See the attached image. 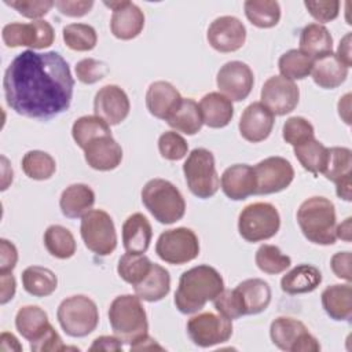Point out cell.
Instances as JSON below:
<instances>
[{
  "label": "cell",
  "instance_id": "6da1fadb",
  "mask_svg": "<svg viewBox=\"0 0 352 352\" xmlns=\"http://www.w3.org/2000/svg\"><path fill=\"white\" fill-rule=\"evenodd\" d=\"M3 88L10 109L23 117L45 121L69 109L74 78L59 52L26 50L6 69Z\"/></svg>",
  "mask_w": 352,
  "mask_h": 352
},
{
  "label": "cell",
  "instance_id": "7a4b0ae2",
  "mask_svg": "<svg viewBox=\"0 0 352 352\" xmlns=\"http://www.w3.org/2000/svg\"><path fill=\"white\" fill-rule=\"evenodd\" d=\"M224 290L220 272L210 265H197L184 271L175 293L176 308L186 315L201 311Z\"/></svg>",
  "mask_w": 352,
  "mask_h": 352
},
{
  "label": "cell",
  "instance_id": "3957f363",
  "mask_svg": "<svg viewBox=\"0 0 352 352\" xmlns=\"http://www.w3.org/2000/svg\"><path fill=\"white\" fill-rule=\"evenodd\" d=\"M297 223L304 236L316 245H333L337 239L336 208L324 197L305 199L297 210Z\"/></svg>",
  "mask_w": 352,
  "mask_h": 352
},
{
  "label": "cell",
  "instance_id": "277c9868",
  "mask_svg": "<svg viewBox=\"0 0 352 352\" xmlns=\"http://www.w3.org/2000/svg\"><path fill=\"white\" fill-rule=\"evenodd\" d=\"M109 322L114 336L124 344L131 345L147 336V315L136 294L116 297L109 308Z\"/></svg>",
  "mask_w": 352,
  "mask_h": 352
},
{
  "label": "cell",
  "instance_id": "5b68a950",
  "mask_svg": "<svg viewBox=\"0 0 352 352\" xmlns=\"http://www.w3.org/2000/svg\"><path fill=\"white\" fill-rule=\"evenodd\" d=\"M142 202L161 224H173L186 213V201L182 192L165 179L148 180L142 188Z\"/></svg>",
  "mask_w": 352,
  "mask_h": 352
},
{
  "label": "cell",
  "instance_id": "8992f818",
  "mask_svg": "<svg viewBox=\"0 0 352 352\" xmlns=\"http://www.w3.org/2000/svg\"><path fill=\"white\" fill-rule=\"evenodd\" d=\"M62 330L70 337H85L99 323V311L94 300L84 294L65 298L56 311Z\"/></svg>",
  "mask_w": 352,
  "mask_h": 352
},
{
  "label": "cell",
  "instance_id": "52a82bcc",
  "mask_svg": "<svg viewBox=\"0 0 352 352\" xmlns=\"http://www.w3.org/2000/svg\"><path fill=\"white\" fill-rule=\"evenodd\" d=\"M183 172L187 187L195 197L206 199L217 192L220 179L216 172L214 157L209 150L194 148L183 164Z\"/></svg>",
  "mask_w": 352,
  "mask_h": 352
},
{
  "label": "cell",
  "instance_id": "ba28073f",
  "mask_svg": "<svg viewBox=\"0 0 352 352\" xmlns=\"http://www.w3.org/2000/svg\"><path fill=\"white\" fill-rule=\"evenodd\" d=\"M280 227L276 208L268 202H254L242 209L238 217V231L248 242L272 238Z\"/></svg>",
  "mask_w": 352,
  "mask_h": 352
},
{
  "label": "cell",
  "instance_id": "9c48e42d",
  "mask_svg": "<svg viewBox=\"0 0 352 352\" xmlns=\"http://www.w3.org/2000/svg\"><path fill=\"white\" fill-rule=\"evenodd\" d=\"M80 234L84 245L98 256H109L117 248L113 219L102 209H91L81 217Z\"/></svg>",
  "mask_w": 352,
  "mask_h": 352
},
{
  "label": "cell",
  "instance_id": "30bf717a",
  "mask_svg": "<svg viewBox=\"0 0 352 352\" xmlns=\"http://www.w3.org/2000/svg\"><path fill=\"white\" fill-rule=\"evenodd\" d=\"M155 253L168 264H186L199 254L198 236L187 227L166 230L157 239Z\"/></svg>",
  "mask_w": 352,
  "mask_h": 352
},
{
  "label": "cell",
  "instance_id": "8fae6325",
  "mask_svg": "<svg viewBox=\"0 0 352 352\" xmlns=\"http://www.w3.org/2000/svg\"><path fill=\"white\" fill-rule=\"evenodd\" d=\"M270 336L279 349L286 352H318L319 341L308 331L307 326L297 319L279 316L270 326Z\"/></svg>",
  "mask_w": 352,
  "mask_h": 352
},
{
  "label": "cell",
  "instance_id": "7c38bea8",
  "mask_svg": "<svg viewBox=\"0 0 352 352\" xmlns=\"http://www.w3.org/2000/svg\"><path fill=\"white\" fill-rule=\"evenodd\" d=\"M1 38L10 48L25 45L33 50H43L54 43L55 32L52 25L43 19L29 23L12 22L3 28Z\"/></svg>",
  "mask_w": 352,
  "mask_h": 352
},
{
  "label": "cell",
  "instance_id": "4fadbf2b",
  "mask_svg": "<svg viewBox=\"0 0 352 352\" xmlns=\"http://www.w3.org/2000/svg\"><path fill=\"white\" fill-rule=\"evenodd\" d=\"M187 333L195 345L209 348L230 340L232 336V322L221 315L202 312L188 319Z\"/></svg>",
  "mask_w": 352,
  "mask_h": 352
},
{
  "label": "cell",
  "instance_id": "5bb4252c",
  "mask_svg": "<svg viewBox=\"0 0 352 352\" xmlns=\"http://www.w3.org/2000/svg\"><path fill=\"white\" fill-rule=\"evenodd\" d=\"M256 176V195L279 192L290 186L294 179L292 164L283 157H268L253 166Z\"/></svg>",
  "mask_w": 352,
  "mask_h": 352
},
{
  "label": "cell",
  "instance_id": "9a60e30c",
  "mask_svg": "<svg viewBox=\"0 0 352 352\" xmlns=\"http://www.w3.org/2000/svg\"><path fill=\"white\" fill-rule=\"evenodd\" d=\"M300 99L297 84L282 76L270 77L261 88V103L275 116L289 114Z\"/></svg>",
  "mask_w": 352,
  "mask_h": 352
},
{
  "label": "cell",
  "instance_id": "2e32d148",
  "mask_svg": "<svg viewBox=\"0 0 352 352\" xmlns=\"http://www.w3.org/2000/svg\"><path fill=\"white\" fill-rule=\"evenodd\" d=\"M216 82L220 92L231 102H241L249 96L254 84V77L252 69L246 63L231 60L220 67Z\"/></svg>",
  "mask_w": 352,
  "mask_h": 352
},
{
  "label": "cell",
  "instance_id": "e0dca14e",
  "mask_svg": "<svg viewBox=\"0 0 352 352\" xmlns=\"http://www.w3.org/2000/svg\"><path fill=\"white\" fill-rule=\"evenodd\" d=\"M206 38L216 51L234 52L245 44L246 28L236 16H219L209 25Z\"/></svg>",
  "mask_w": 352,
  "mask_h": 352
},
{
  "label": "cell",
  "instance_id": "ac0fdd59",
  "mask_svg": "<svg viewBox=\"0 0 352 352\" xmlns=\"http://www.w3.org/2000/svg\"><path fill=\"white\" fill-rule=\"evenodd\" d=\"M113 14L110 19V29L114 37L120 40H132L140 34L144 26L143 11L132 1H104Z\"/></svg>",
  "mask_w": 352,
  "mask_h": 352
},
{
  "label": "cell",
  "instance_id": "d6986e66",
  "mask_svg": "<svg viewBox=\"0 0 352 352\" xmlns=\"http://www.w3.org/2000/svg\"><path fill=\"white\" fill-rule=\"evenodd\" d=\"M131 110L129 98L122 88L114 84L102 87L94 99L95 116L104 120L109 125L122 122Z\"/></svg>",
  "mask_w": 352,
  "mask_h": 352
},
{
  "label": "cell",
  "instance_id": "ffe728a7",
  "mask_svg": "<svg viewBox=\"0 0 352 352\" xmlns=\"http://www.w3.org/2000/svg\"><path fill=\"white\" fill-rule=\"evenodd\" d=\"M238 126L245 140L250 143L263 142L274 128V114L261 102H253L243 110Z\"/></svg>",
  "mask_w": 352,
  "mask_h": 352
},
{
  "label": "cell",
  "instance_id": "44dd1931",
  "mask_svg": "<svg viewBox=\"0 0 352 352\" xmlns=\"http://www.w3.org/2000/svg\"><path fill=\"white\" fill-rule=\"evenodd\" d=\"M84 158L92 169L113 170L122 161V148L111 135H104L87 144Z\"/></svg>",
  "mask_w": 352,
  "mask_h": 352
},
{
  "label": "cell",
  "instance_id": "7402d4cb",
  "mask_svg": "<svg viewBox=\"0 0 352 352\" xmlns=\"http://www.w3.org/2000/svg\"><path fill=\"white\" fill-rule=\"evenodd\" d=\"M183 98L168 81H154L146 92V106L151 116L168 121L179 109Z\"/></svg>",
  "mask_w": 352,
  "mask_h": 352
},
{
  "label": "cell",
  "instance_id": "603a6c76",
  "mask_svg": "<svg viewBox=\"0 0 352 352\" xmlns=\"http://www.w3.org/2000/svg\"><path fill=\"white\" fill-rule=\"evenodd\" d=\"M223 192L232 201H242L256 192V176L253 166L235 164L228 166L220 179Z\"/></svg>",
  "mask_w": 352,
  "mask_h": 352
},
{
  "label": "cell",
  "instance_id": "cb8c5ba5",
  "mask_svg": "<svg viewBox=\"0 0 352 352\" xmlns=\"http://www.w3.org/2000/svg\"><path fill=\"white\" fill-rule=\"evenodd\" d=\"M153 238V228L147 217L133 213L122 224V245L126 252L144 254Z\"/></svg>",
  "mask_w": 352,
  "mask_h": 352
},
{
  "label": "cell",
  "instance_id": "d4e9b609",
  "mask_svg": "<svg viewBox=\"0 0 352 352\" xmlns=\"http://www.w3.org/2000/svg\"><path fill=\"white\" fill-rule=\"evenodd\" d=\"M202 121L209 128H224L234 117L232 102L220 92H209L199 102Z\"/></svg>",
  "mask_w": 352,
  "mask_h": 352
},
{
  "label": "cell",
  "instance_id": "484cf974",
  "mask_svg": "<svg viewBox=\"0 0 352 352\" xmlns=\"http://www.w3.org/2000/svg\"><path fill=\"white\" fill-rule=\"evenodd\" d=\"M94 204L95 192L89 186L84 183L70 184L63 190L59 199L60 212L69 219L82 217L87 212L92 209Z\"/></svg>",
  "mask_w": 352,
  "mask_h": 352
},
{
  "label": "cell",
  "instance_id": "4316f807",
  "mask_svg": "<svg viewBox=\"0 0 352 352\" xmlns=\"http://www.w3.org/2000/svg\"><path fill=\"white\" fill-rule=\"evenodd\" d=\"M311 74L316 85L324 89H333L346 80L348 67L338 60L336 54L330 52L314 59Z\"/></svg>",
  "mask_w": 352,
  "mask_h": 352
},
{
  "label": "cell",
  "instance_id": "83f0119b",
  "mask_svg": "<svg viewBox=\"0 0 352 352\" xmlns=\"http://www.w3.org/2000/svg\"><path fill=\"white\" fill-rule=\"evenodd\" d=\"M235 290L238 292L245 315H256L267 309L271 302V287L260 278H252L241 282Z\"/></svg>",
  "mask_w": 352,
  "mask_h": 352
},
{
  "label": "cell",
  "instance_id": "f1b7e54d",
  "mask_svg": "<svg viewBox=\"0 0 352 352\" xmlns=\"http://www.w3.org/2000/svg\"><path fill=\"white\" fill-rule=\"evenodd\" d=\"M135 294L144 301L155 302L168 296L170 290V275L162 265L153 263L150 272L133 286Z\"/></svg>",
  "mask_w": 352,
  "mask_h": 352
},
{
  "label": "cell",
  "instance_id": "f546056e",
  "mask_svg": "<svg viewBox=\"0 0 352 352\" xmlns=\"http://www.w3.org/2000/svg\"><path fill=\"white\" fill-rule=\"evenodd\" d=\"M322 305L334 320H349L352 316V287L349 283L331 285L322 292Z\"/></svg>",
  "mask_w": 352,
  "mask_h": 352
},
{
  "label": "cell",
  "instance_id": "4dcf8cb0",
  "mask_svg": "<svg viewBox=\"0 0 352 352\" xmlns=\"http://www.w3.org/2000/svg\"><path fill=\"white\" fill-rule=\"evenodd\" d=\"M322 282L320 271L311 264H300L280 279V289L287 294L314 292Z\"/></svg>",
  "mask_w": 352,
  "mask_h": 352
},
{
  "label": "cell",
  "instance_id": "1f68e13d",
  "mask_svg": "<svg viewBox=\"0 0 352 352\" xmlns=\"http://www.w3.org/2000/svg\"><path fill=\"white\" fill-rule=\"evenodd\" d=\"M51 326L47 312L37 305H25L15 315V327L28 341L38 340Z\"/></svg>",
  "mask_w": 352,
  "mask_h": 352
},
{
  "label": "cell",
  "instance_id": "d6a6232c",
  "mask_svg": "<svg viewBox=\"0 0 352 352\" xmlns=\"http://www.w3.org/2000/svg\"><path fill=\"white\" fill-rule=\"evenodd\" d=\"M300 51L318 59L333 51V37L322 23L307 25L300 34Z\"/></svg>",
  "mask_w": 352,
  "mask_h": 352
},
{
  "label": "cell",
  "instance_id": "836d02e7",
  "mask_svg": "<svg viewBox=\"0 0 352 352\" xmlns=\"http://www.w3.org/2000/svg\"><path fill=\"white\" fill-rule=\"evenodd\" d=\"M23 289L34 297H47L56 290L58 278L54 271L40 265H30L22 272Z\"/></svg>",
  "mask_w": 352,
  "mask_h": 352
},
{
  "label": "cell",
  "instance_id": "e575fe53",
  "mask_svg": "<svg viewBox=\"0 0 352 352\" xmlns=\"http://www.w3.org/2000/svg\"><path fill=\"white\" fill-rule=\"evenodd\" d=\"M166 122L170 128L186 135L198 133L204 125L199 104L190 98H183L179 109L172 114V117Z\"/></svg>",
  "mask_w": 352,
  "mask_h": 352
},
{
  "label": "cell",
  "instance_id": "d590c367",
  "mask_svg": "<svg viewBox=\"0 0 352 352\" xmlns=\"http://www.w3.org/2000/svg\"><path fill=\"white\" fill-rule=\"evenodd\" d=\"M243 10L250 23L260 29L274 28L280 19L279 3L274 0H248Z\"/></svg>",
  "mask_w": 352,
  "mask_h": 352
},
{
  "label": "cell",
  "instance_id": "8d00e7d4",
  "mask_svg": "<svg viewBox=\"0 0 352 352\" xmlns=\"http://www.w3.org/2000/svg\"><path fill=\"white\" fill-rule=\"evenodd\" d=\"M294 155L305 170L318 175L323 173L327 165L329 148L314 138L300 146H296Z\"/></svg>",
  "mask_w": 352,
  "mask_h": 352
},
{
  "label": "cell",
  "instance_id": "74e56055",
  "mask_svg": "<svg viewBox=\"0 0 352 352\" xmlns=\"http://www.w3.org/2000/svg\"><path fill=\"white\" fill-rule=\"evenodd\" d=\"M351 169H352V151L346 147H331L329 148L327 165L323 175L327 180L333 182L336 186L342 183H351Z\"/></svg>",
  "mask_w": 352,
  "mask_h": 352
},
{
  "label": "cell",
  "instance_id": "f35d334b",
  "mask_svg": "<svg viewBox=\"0 0 352 352\" xmlns=\"http://www.w3.org/2000/svg\"><path fill=\"white\" fill-rule=\"evenodd\" d=\"M44 246L56 258H70L76 253V239L63 226L52 224L44 232Z\"/></svg>",
  "mask_w": 352,
  "mask_h": 352
},
{
  "label": "cell",
  "instance_id": "ab89813d",
  "mask_svg": "<svg viewBox=\"0 0 352 352\" xmlns=\"http://www.w3.org/2000/svg\"><path fill=\"white\" fill-rule=\"evenodd\" d=\"M104 135H111L110 125L98 116H82L72 126V136L82 150L89 142Z\"/></svg>",
  "mask_w": 352,
  "mask_h": 352
},
{
  "label": "cell",
  "instance_id": "60d3db41",
  "mask_svg": "<svg viewBox=\"0 0 352 352\" xmlns=\"http://www.w3.org/2000/svg\"><path fill=\"white\" fill-rule=\"evenodd\" d=\"M314 59L300 50H289L280 55L278 67L280 76L287 80H302L311 74Z\"/></svg>",
  "mask_w": 352,
  "mask_h": 352
},
{
  "label": "cell",
  "instance_id": "b9f144b4",
  "mask_svg": "<svg viewBox=\"0 0 352 352\" xmlns=\"http://www.w3.org/2000/svg\"><path fill=\"white\" fill-rule=\"evenodd\" d=\"M153 263L150 258L144 254L140 253H131L126 252L124 256L120 257L118 265H117V272L124 279L126 283L135 286L143 278L150 272Z\"/></svg>",
  "mask_w": 352,
  "mask_h": 352
},
{
  "label": "cell",
  "instance_id": "7bdbcfd3",
  "mask_svg": "<svg viewBox=\"0 0 352 352\" xmlns=\"http://www.w3.org/2000/svg\"><path fill=\"white\" fill-rule=\"evenodd\" d=\"M22 170L33 180H47L55 173L56 164L48 153L32 150L22 158Z\"/></svg>",
  "mask_w": 352,
  "mask_h": 352
},
{
  "label": "cell",
  "instance_id": "ee69618b",
  "mask_svg": "<svg viewBox=\"0 0 352 352\" xmlns=\"http://www.w3.org/2000/svg\"><path fill=\"white\" fill-rule=\"evenodd\" d=\"M63 41L73 51H91L98 43L96 30L87 23H70L63 28Z\"/></svg>",
  "mask_w": 352,
  "mask_h": 352
},
{
  "label": "cell",
  "instance_id": "f6af8a7d",
  "mask_svg": "<svg viewBox=\"0 0 352 352\" xmlns=\"http://www.w3.org/2000/svg\"><path fill=\"white\" fill-rule=\"evenodd\" d=\"M254 261L260 271L268 275L280 274L286 271L292 264L290 257L283 254L275 245H261L256 252Z\"/></svg>",
  "mask_w": 352,
  "mask_h": 352
},
{
  "label": "cell",
  "instance_id": "bcb514c9",
  "mask_svg": "<svg viewBox=\"0 0 352 352\" xmlns=\"http://www.w3.org/2000/svg\"><path fill=\"white\" fill-rule=\"evenodd\" d=\"M282 136L286 143L296 147L314 139L315 131L312 124L307 118L296 116L286 120V122L283 124Z\"/></svg>",
  "mask_w": 352,
  "mask_h": 352
},
{
  "label": "cell",
  "instance_id": "7dc6e473",
  "mask_svg": "<svg viewBox=\"0 0 352 352\" xmlns=\"http://www.w3.org/2000/svg\"><path fill=\"white\" fill-rule=\"evenodd\" d=\"M158 150L162 158L179 161L187 155L188 144L186 139L175 131L164 132L158 139Z\"/></svg>",
  "mask_w": 352,
  "mask_h": 352
},
{
  "label": "cell",
  "instance_id": "c3c4849f",
  "mask_svg": "<svg viewBox=\"0 0 352 352\" xmlns=\"http://www.w3.org/2000/svg\"><path fill=\"white\" fill-rule=\"evenodd\" d=\"M213 305L216 308V311L232 320V319H238L241 316L245 315V309L241 301V297L238 294V292L235 289L230 290V289H224L214 300H213Z\"/></svg>",
  "mask_w": 352,
  "mask_h": 352
},
{
  "label": "cell",
  "instance_id": "681fc988",
  "mask_svg": "<svg viewBox=\"0 0 352 352\" xmlns=\"http://www.w3.org/2000/svg\"><path fill=\"white\" fill-rule=\"evenodd\" d=\"M107 73H109L107 65L94 58L81 59L76 65L77 80L81 81L82 84H95L102 78H104Z\"/></svg>",
  "mask_w": 352,
  "mask_h": 352
},
{
  "label": "cell",
  "instance_id": "f907efd6",
  "mask_svg": "<svg viewBox=\"0 0 352 352\" xmlns=\"http://www.w3.org/2000/svg\"><path fill=\"white\" fill-rule=\"evenodd\" d=\"M4 3L15 8L21 15L38 21L55 6V1L51 0H4Z\"/></svg>",
  "mask_w": 352,
  "mask_h": 352
},
{
  "label": "cell",
  "instance_id": "816d5d0a",
  "mask_svg": "<svg viewBox=\"0 0 352 352\" xmlns=\"http://www.w3.org/2000/svg\"><path fill=\"white\" fill-rule=\"evenodd\" d=\"M305 8L314 19L318 22H330L338 16L340 1L338 0H323V1H304Z\"/></svg>",
  "mask_w": 352,
  "mask_h": 352
},
{
  "label": "cell",
  "instance_id": "f5cc1de1",
  "mask_svg": "<svg viewBox=\"0 0 352 352\" xmlns=\"http://www.w3.org/2000/svg\"><path fill=\"white\" fill-rule=\"evenodd\" d=\"M30 349L33 352H58L69 348L63 345L60 336L56 333V330L51 324L38 340L30 342Z\"/></svg>",
  "mask_w": 352,
  "mask_h": 352
},
{
  "label": "cell",
  "instance_id": "db71d44e",
  "mask_svg": "<svg viewBox=\"0 0 352 352\" xmlns=\"http://www.w3.org/2000/svg\"><path fill=\"white\" fill-rule=\"evenodd\" d=\"M55 7L66 16H82L94 7L92 0H56Z\"/></svg>",
  "mask_w": 352,
  "mask_h": 352
},
{
  "label": "cell",
  "instance_id": "11a10c76",
  "mask_svg": "<svg viewBox=\"0 0 352 352\" xmlns=\"http://www.w3.org/2000/svg\"><path fill=\"white\" fill-rule=\"evenodd\" d=\"M351 260H352L351 252H338L330 260V267L334 275L340 279L346 280L348 283L352 280Z\"/></svg>",
  "mask_w": 352,
  "mask_h": 352
},
{
  "label": "cell",
  "instance_id": "9f6ffc18",
  "mask_svg": "<svg viewBox=\"0 0 352 352\" xmlns=\"http://www.w3.org/2000/svg\"><path fill=\"white\" fill-rule=\"evenodd\" d=\"M18 261V250L15 245L4 238L0 239V274L11 272Z\"/></svg>",
  "mask_w": 352,
  "mask_h": 352
},
{
  "label": "cell",
  "instance_id": "6f0895ef",
  "mask_svg": "<svg viewBox=\"0 0 352 352\" xmlns=\"http://www.w3.org/2000/svg\"><path fill=\"white\" fill-rule=\"evenodd\" d=\"M91 352L95 351H104V352H120L122 351V344L117 337L111 336H100L94 340L92 345L89 346Z\"/></svg>",
  "mask_w": 352,
  "mask_h": 352
},
{
  "label": "cell",
  "instance_id": "680465c9",
  "mask_svg": "<svg viewBox=\"0 0 352 352\" xmlns=\"http://www.w3.org/2000/svg\"><path fill=\"white\" fill-rule=\"evenodd\" d=\"M15 289H16V283H15L14 275L11 272L0 274V304L1 305L12 300L15 294Z\"/></svg>",
  "mask_w": 352,
  "mask_h": 352
},
{
  "label": "cell",
  "instance_id": "91938a15",
  "mask_svg": "<svg viewBox=\"0 0 352 352\" xmlns=\"http://www.w3.org/2000/svg\"><path fill=\"white\" fill-rule=\"evenodd\" d=\"M336 56L338 58V60L345 65L346 67H351L352 65V55H351V33H346L341 41L340 45L337 48V54Z\"/></svg>",
  "mask_w": 352,
  "mask_h": 352
},
{
  "label": "cell",
  "instance_id": "94428289",
  "mask_svg": "<svg viewBox=\"0 0 352 352\" xmlns=\"http://www.w3.org/2000/svg\"><path fill=\"white\" fill-rule=\"evenodd\" d=\"M153 349L164 351V348L160 344H157V341L154 338H151L148 334L142 337L136 342L131 344V351H153Z\"/></svg>",
  "mask_w": 352,
  "mask_h": 352
},
{
  "label": "cell",
  "instance_id": "6125c7cd",
  "mask_svg": "<svg viewBox=\"0 0 352 352\" xmlns=\"http://www.w3.org/2000/svg\"><path fill=\"white\" fill-rule=\"evenodd\" d=\"M0 348L3 351H22V345L19 344V341L7 331L1 333L0 336Z\"/></svg>",
  "mask_w": 352,
  "mask_h": 352
},
{
  "label": "cell",
  "instance_id": "be15d7a7",
  "mask_svg": "<svg viewBox=\"0 0 352 352\" xmlns=\"http://www.w3.org/2000/svg\"><path fill=\"white\" fill-rule=\"evenodd\" d=\"M351 223H352V219L346 217L340 226H337L336 236L342 239V241H345V242H351V232H352Z\"/></svg>",
  "mask_w": 352,
  "mask_h": 352
},
{
  "label": "cell",
  "instance_id": "e7e4bbea",
  "mask_svg": "<svg viewBox=\"0 0 352 352\" xmlns=\"http://www.w3.org/2000/svg\"><path fill=\"white\" fill-rule=\"evenodd\" d=\"M349 109H351V94H346L338 102V114H340V117H342V120L346 124H351Z\"/></svg>",
  "mask_w": 352,
  "mask_h": 352
}]
</instances>
